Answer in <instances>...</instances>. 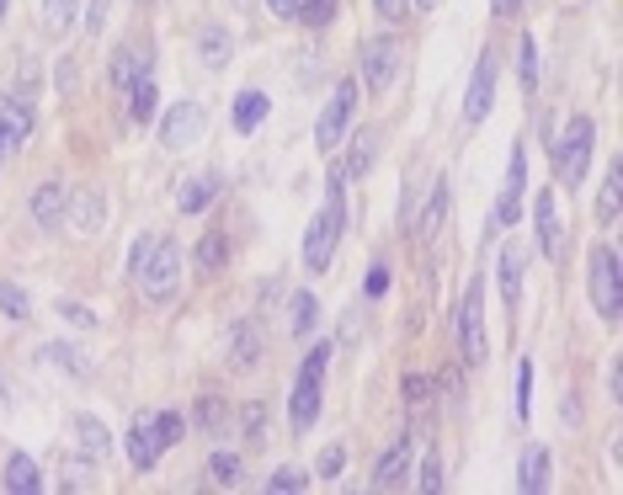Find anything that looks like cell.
I'll return each mask as SVG.
<instances>
[{
    "mask_svg": "<svg viewBox=\"0 0 623 495\" xmlns=\"http://www.w3.org/2000/svg\"><path fill=\"white\" fill-rule=\"evenodd\" d=\"M128 278L139 283L144 304H171L181 283V246L171 235H139L128 250Z\"/></svg>",
    "mask_w": 623,
    "mask_h": 495,
    "instance_id": "obj_1",
    "label": "cell"
},
{
    "mask_svg": "<svg viewBox=\"0 0 623 495\" xmlns=\"http://www.w3.org/2000/svg\"><path fill=\"white\" fill-rule=\"evenodd\" d=\"M341 229H346V203H341V170H331V181H326V208L315 213V224H309V235H304V267H309L315 278L331 272Z\"/></svg>",
    "mask_w": 623,
    "mask_h": 495,
    "instance_id": "obj_2",
    "label": "cell"
},
{
    "mask_svg": "<svg viewBox=\"0 0 623 495\" xmlns=\"http://www.w3.org/2000/svg\"><path fill=\"white\" fill-rule=\"evenodd\" d=\"M326 368H331V341H320L309 357H304V368H298V384H293V426L298 432H309L315 426V415H320V384H326Z\"/></svg>",
    "mask_w": 623,
    "mask_h": 495,
    "instance_id": "obj_3",
    "label": "cell"
},
{
    "mask_svg": "<svg viewBox=\"0 0 623 495\" xmlns=\"http://www.w3.org/2000/svg\"><path fill=\"white\" fill-rule=\"evenodd\" d=\"M586 278H591V304H597V315H602V320H619V315H623V267H619V250H613V246L591 250V261H586Z\"/></svg>",
    "mask_w": 623,
    "mask_h": 495,
    "instance_id": "obj_4",
    "label": "cell"
},
{
    "mask_svg": "<svg viewBox=\"0 0 623 495\" xmlns=\"http://www.w3.org/2000/svg\"><path fill=\"white\" fill-rule=\"evenodd\" d=\"M591 150H597V123H591V118H576V123L565 128L560 150H554V161H560V181H565V187H581L586 181Z\"/></svg>",
    "mask_w": 623,
    "mask_h": 495,
    "instance_id": "obj_5",
    "label": "cell"
},
{
    "mask_svg": "<svg viewBox=\"0 0 623 495\" xmlns=\"http://www.w3.org/2000/svg\"><path fill=\"white\" fill-rule=\"evenodd\" d=\"M400 64H405L400 38H368L363 43V59H357V81L368 85V91H389L395 75H400Z\"/></svg>",
    "mask_w": 623,
    "mask_h": 495,
    "instance_id": "obj_6",
    "label": "cell"
},
{
    "mask_svg": "<svg viewBox=\"0 0 623 495\" xmlns=\"http://www.w3.org/2000/svg\"><path fill=\"white\" fill-rule=\"evenodd\" d=\"M454 326H458L463 357H469V363H485V288H480V283L463 288V304H458Z\"/></svg>",
    "mask_w": 623,
    "mask_h": 495,
    "instance_id": "obj_7",
    "label": "cell"
},
{
    "mask_svg": "<svg viewBox=\"0 0 623 495\" xmlns=\"http://www.w3.org/2000/svg\"><path fill=\"white\" fill-rule=\"evenodd\" d=\"M352 102H357V81H336L331 85V102H326V113H320V123H315V144L331 155L336 144L346 139V123H352Z\"/></svg>",
    "mask_w": 623,
    "mask_h": 495,
    "instance_id": "obj_8",
    "label": "cell"
},
{
    "mask_svg": "<svg viewBox=\"0 0 623 495\" xmlns=\"http://www.w3.org/2000/svg\"><path fill=\"white\" fill-rule=\"evenodd\" d=\"M38 128V113H33V96L16 85V91H0V144L5 150H22Z\"/></svg>",
    "mask_w": 623,
    "mask_h": 495,
    "instance_id": "obj_9",
    "label": "cell"
},
{
    "mask_svg": "<svg viewBox=\"0 0 623 495\" xmlns=\"http://www.w3.org/2000/svg\"><path fill=\"white\" fill-rule=\"evenodd\" d=\"M203 128H208L203 102H176V107H166V118H161V144L166 150H192L203 139Z\"/></svg>",
    "mask_w": 623,
    "mask_h": 495,
    "instance_id": "obj_10",
    "label": "cell"
},
{
    "mask_svg": "<svg viewBox=\"0 0 623 495\" xmlns=\"http://www.w3.org/2000/svg\"><path fill=\"white\" fill-rule=\"evenodd\" d=\"M491 102H496V54H480L474 81H469V96H463V118H469V123H485Z\"/></svg>",
    "mask_w": 623,
    "mask_h": 495,
    "instance_id": "obj_11",
    "label": "cell"
},
{
    "mask_svg": "<svg viewBox=\"0 0 623 495\" xmlns=\"http://www.w3.org/2000/svg\"><path fill=\"white\" fill-rule=\"evenodd\" d=\"M144 75H150V43H124V48L113 54V91L128 96Z\"/></svg>",
    "mask_w": 623,
    "mask_h": 495,
    "instance_id": "obj_12",
    "label": "cell"
},
{
    "mask_svg": "<svg viewBox=\"0 0 623 495\" xmlns=\"http://www.w3.org/2000/svg\"><path fill=\"white\" fill-rule=\"evenodd\" d=\"M219 187H224V181H219L213 170H198V176H187V181H181V192H176V208H181L187 219H198V213H208V208L219 203Z\"/></svg>",
    "mask_w": 623,
    "mask_h": 495,
    "instance_id": "obj_13",
    "label": "cell"
},
{
    "mask_svg": "<svg viewBox=\"0 0 623 495\" xmlns=\"http://www.w3.org/2000/svg\"><path fill=\"white\" fill-rule=\"evenodd\" d=\"M533 229H539L543 256H549V261H560V256H565V235H560V213H554V198H549V192L533 198Z\"/></svg>",
    "mask_w": 623,
    "mask_h": 495,
    "instance_id": "obj_14",
    "label": "cell"
},
{
    "mask_svg": "<svg viewBox=\"0 0 623 495\" xmlns=\"http://www.w3.org/2000/svg\"><path fill=\"white\" fill-rule=\"evenodd\" d=\"M64 219H70L81 235H96V229H102V219H107V203H102V192H91V187L70 192V203H64Z\"/></svg>",
    "mask_w": 623,
    "mask_h": 495,
    "instance_id": "obj_15",
    "label": "cell"
},
{
    "mask_svg": "<svg viewBox=\"0 0 623 495\" xmlns=\"http://www.w3.org/2000/svg\"><path fill=\"white\" fill-rule=\"evenodd\" d=\"M64 203H70L64 181H43L38 192H33V224L38 229H59L64 224Z\"/></svg>",
    "mask_w": 623,
    "mask_h": 495,
    "instance_id": "obj_16",
    "label": "cell"
},
{
    "mask_svg": "<svg viewBox=\"0 0 623 495\" xmlns=\"http://www.w3.org/2000/svg\"><path fill=\"white\" fill-rule=\"evenodd\" d=\"M256 363H261V326L256 320L230 326V368H256Z\"/></svg>",
    "mask_w": 623,
    "mask_h": 495,
    "instance_id": "obj_17",
    "label": "cell"
},
{
    "mask_svg": "<svg viewBox=\"0 0 623 495\" xmlns=\"http://www.w3.org/2000/svg\"><path fill=\"white\" fill-rule=\"evenodd\" d=\"M549 469H554V458H549V448H528L522 453V463H517V491L522 495H539V491H549Z\"/></svg>",
    "mask_w": 623,
    "mask_h": 495,
    "instance_id": "obj_18",
    "label": "cell"
},
{
    "mask_svg": "<svg viewBox=\"0 0 623 495\" xmlns=\"http://www.w3.org/2000/svg\"><path fill=\"white\" fill-rule=\"evenodd\" d=\"M5 491L11 495H38L43 491V469L33 453H11L5 458Z\"/></svg>",
    "mask_w": 623,
    "mask_h": 495,
    "instance_id": "obj_19",
    "label": "cell"
},
{
    "mask_svg": "<svg viewBox=\"0 0 623 495\" xmlns=\"http://www.w3.org/2000/svg\"><path fill=\"white\" fill-rule=\"evenodd\" d=\"M224 261H230V235H224V229H208L203 240L192 246V272H198V278H213Z\"/></svg>",
    "mask_w": 623,
    "mask_h": 495,
    "instance_id": "obj_20",
    "label": "cell"
},
{
    "mask_svg": "<svg viewBox=\"0 0 623 495\" xmlns=\"http://www.w3.org/2000/svg\"><path fill=\"white\" fill-rule=\"evenodd\" d=\"M267 113H272L267 91H240V96H235V113H230V123H235V133H256V128L267 123Z\"/></svg>",
    "mask_w": 623,
    "mask_h": 495,
    "instance_id": "obj_21",
    "label": "cell"
},
{
    "mask_svg": "<svg viewBox=\"0 0 623 495\" xmlns=\"http://www.w3.org/2000/svg\"><path fill=\"white\" fill-rule=\"evenodd\" d=\"M405 469H411V443L400 437L389 453L378 458V469H374V485L378 491H395V485H405Z\"/></svg>",
    "mask_w": 623,
    "mask_h": 495,
    "instance_id": "obj_22",
    "label": "cell"
},
{
    "mask_svg": "<svg viewBox=\"0 0 623 495\" xmlns=\"http://www.w3.org/2000/svg\"><path fill=\"white\" fill-rule=\"evenodd\" d=\"M198 54H203L208 70H224V64L235 59V38H230V27H219V22L203 27V33H198Z\"/></svg>",
    "mask_w": 623,
    "mask_h": 495,
    "instance_id": "obj_23",
    "label": "cell"
},
{
    "mask_svg": "<svg viewBox=\"0 0 623 495\" xmlns=\"http://www.w3.org/2000/svg\"><path fill=\"white\" fill-rule=\"evenodd\" d=\"M619 219H623V170L613 165V170L602 176V198H597V224H602V229H619Z\"/></svg>",
    "mask_w": 623,
    "mask_h": 495,
    "instance_id": "obj_24",
    "label": "cell"
},
{
    "mask_svg": "<svg viewBox=\"0 0 623 495\" xmlns=\"http://www.w3.org/2000/svg\"><path fill=\"white\" fill-rule=\"evenodd\" d=\"M155 458H161V448H155V437H150V415H139L133 432H128V463H133L139 474H150Z\"/></svg>",
    "mask_w": 623,
    "mask_h": 495,
    "instance_id": "obj_25",
    "label": "cell"
},
{
    "mask_svg": "<svg viewBox=\"0 0 623 495\" xmlns=\"http://www.w3.org/2000/svg\"><path fill=\"white\" fill-rule=\"evenodd\" d=\"M378 161V128H357L352 133V155H346V170L341 176H368V165Z\"/></svg>",
    "mask_w": 623,
    "mask_h": 495,
    "instance_id": "obj_26",
    "label": "cell"
},
{
    "mask_svg": "<svg viewBox=\"0 0 623 495\" xmlns=\"http://www.w3.org/2000/svg\"><path fill=\"white\" fill-rule=\"evenodd\" d=\"M75 443H81L85 458H107V453H113V437H107V426H102L96 415H75Z\"/></svg>",
    "mask_w": 623,
    "mask_h": 495,
    "instance_id": "obj_27",
    "label": "cell"
},
{
    "mask_svg": "<svg viewBox=\"0 0 623 495\" xmlns=\"http://www.w3.org/2000/svg\"><path fill=\"white\" fill-rule=\"evenodd\" d=\"M443 219H448V181L437 176V181H432V198H426V208H421V240H437Z\"/></svg>",
    "mask_w": 623,
    "mask_h": 495,
    "instance_id": "obj_28",
    "label": "cell"
},
{
    "mask_svg": "<svg viewBox=\"0 0 623 495\" xmlns=\"http://www.w3.org/2000/svg\"><path fill=\"white\" fill-rule=\"evenodd\" d=\"M496 278H501V304H517V293H522V250H517V246L501 250Z\"/></svg>",
    "mask_w": 623,
    "mask_h": 495,
    "instance_id": "obj_29",
    "label": "cell"
},
{
    "mask_svg": "<svg viewBox=\"0 0 623 495\" xmlns=\"http://www.w3.org/2000/svg\"><path fill=\"white\" fill-rule=\"evenodd\" d=\"M150 437H155V448H161V453H171V448H176V443L187 437V421H181L176 411L150 415Z\"/></svg>",
    "mask_w": 623,
    "mask_h": 495,
    "instance_id": "obj_30",
    "label": "cell"
},
{
    "mask_svg": "<svg viewBox=\"0 0 623 495\" xmlns=\"http://www.w3.org/2000/svg\"><path fill=\"white\" fill-rule=\"evenodd\" d=\"M155 102H161V85H155V75H144V81L128 91V113H133V123H150V118H155Z\"/></svg>",
    "mask_w": 623,
    "mask_h": 495,
    "instance_id": "obj_31",
    "label": "cell"
},
{
    "mask_svg": "<svg viewBox=\"0 0 623 495\" xmlns=\"http://www.w3.org/2000/svg\"><path fill=\"white\" fill-rule=\"evenodd\" d=\"M192 421H198V432H203V437H224V400H219V394H198Z\"/></svg>",
    "mask_w": 623,
    "mask_h": 495,
    "instance_id": "obj_32",
    "label": "cell"
},
{
    "mask_svg": "<svg viewBox=\"0 0 623 495\" xmlns=\"http://www.w3.org/2000/svg\"><path fill=\"white\" fill-rule=\"evenodd\" d=\"M208 474H213V485L235 491V485L246 480V458H240V453H213V458H208Z\"/></svg>",
    "mask_w": 623,
    "mask_h": 495,
    "instance_id": "obj_33",
    "label": "cell"
},
{
    "mask_svg": "<svg viewBox=\"0 0 623 495\" xmlns=\"http://www.w3.org/2000/svg\"><path fill=\"white\" fill-rule=\"evenodd\" d=\"M70 27H75V0H43V33L64 38Z\"/></svg>",
    "mask_w": 623,
    "mask_h": 495,
    "instance_id": "obj_34",
    "label": "cell"
},
{
    "mask_svg": "<svg viewBox=\"0 0 623 495\" xmlns=\"http://www.w3.org/2000/svg\"><path fill=\"white\" fill-rule=\"evenodd\" d=\"M320 320V298L315 293H293V315H289V330L293 335H309Z\"/></svg>",
    "mask_w": 623,
    "mask_h": 495,
    "instance_id": "obj_35",
    "label": "cell"
},
{
    "mask_svg": "<svg viewBox=\"0 0 623 495\" xmlns=\"http://www.w3.org/2000/svg\"><path fill=\"white\" fill-rule=\"evenodd\" d=\"M0 315H5V320H27V315H33L22 283H0Z\"/></svg>",
    "mask_w": 623,
    "mask_h": 495,
    "instance_id": "obj_36",
    "label": "cell"
},
{
    "mask_svg": "<svg viewBox=\"0 0 623 495\" xmlns=\"http://www.w3.org/2000/svg\"><path fill=\"white\" fill-rule=\"evenodd\" d=\"M293 22H304V27H331L336 0H298V16H293Z\"/></svg>",
    "mask_w": 623,
    "mask_h": 495,
    "instance_id": "obj_37",
    "label": "cell"
},
{
    "mask_svg": "<svg viewBox=\"0 0 623 495\" xmlns=\"http://www.w3.org/2000/svg\"><path fill=\"white\" fill-rule=\"evenodd\" d=\"M240 437H246L250 448L267 437V405H261V400H250L246 411H240Z\"/></svg>",
    "mask_w": 623,
    "mask_h": 495,
    "instance_id": "obj_38",
    "label": "cell"
},
{
    "mask_svg": "<svg viewBox=\"0 0 623 495\" xmlns=\"http://www.w3.org/2000/svg\"><path fill=\"white\" fill-rule=\"evenodd\" d=\"M43 357H48V363H59V368H70V373H91V363H85L81 352H75V346H64V341H48V346H43Z\"/></svg>",
    "mask_w": 623,
    "mask_h": 495,
    "instance_id": "obj_39",
    "label": "cell"
},
{
    "mask_svg": "<svg viewBox=\"0 0 623 495\" xmlns=\"http://www.w3.org/2000/svg\"><path fill=\"white\" fill-rule=\"evenodd\" d=\"M304 485H309V474H304V469H293V463H289V469H278V474H272V480H267V491H272V495H283V491H304Z\"/></svg>",
    "mask_w": 623,
    "mask_h": 495,
    "instance_id": "obj_40",
    "label": "cell"
},
{
    "mask_svg": "<svg viewBox=\"0 0 623 495\" xmlns=\"http://www.w3.org/2000/svg\"><path fill=\"white\" fill-rule=\"evenodd\" d=\"M443 491V458H437V448L421 458V495H437Z\"/></svg>",
    "mask_w": 623,
    "mask_h": 495,
    "instance_id": "obj_41",
    "label": "cell"
},
{
    "mask_svg": "<svg viewBox=\"0 0 623 495\" xmlns=\"http://www.w3.org/2000/svg\"><path fill=\"white\" fill-rule=\"evenodd\" d=\"M522 91H539V43L522 38Z\"/></svg>",
    "mask_w": 623,
    "mask_h": 495,
    "instance_id": "obj_42",
    "label": "cell"
},
{
    "mask_svg": "<svg viewBox=\"0 0 623 495\" xmlns=\"http://www.w3.org/2000/svg\"><path fill=\"white\" fill-rule=\"evenodd\" d=\"M528 411H533V363L517 368V415L528 421Z\"/></svg>",
    "mask_w": 623,
    "mask_h": 495,
    "instance_id": "obj_43",
    "label": "cell"
},
{
    "mask_svg": "<svg viewBox=\"0 0 623 495\" xmlns=\"http://www.w3.org/2000/svg\"><path fill=\"white\" fill-rule=\"evenodd\" d=\"M384 293H389V267L374 261V267H368V278H363V298L374 304V298H384Z\"/></svg>",
    "mask_w": 623,
    "mask_h": 495,
    "instance_id": "obj_44",
    "label": "cell"
},
{
    "mask_svg": "<svg viewBox=\"0 0 623 495\" xmlns=\"http://www.w3.org/2000/svg\"><path fill=\"white\" fill-rule=\"evenodd\" d=\"M426 400H432V378L411 373V378H405V405H411V411H426Z\"/></svg>",
    "mask_w": 623,
    "mask_h": 495,
    "instance_id": "obj_45",
    "label": "cell"
},
{
    "mask_svg": "<svg viewBox=\"0 0 623 495\" xmlns=\"http://www.w3.org/2000/svg\"><path fill=\"white\" fill-rule=\"evenodd\" d=\"M341 469H346V448H326L320 463H315V474H320V480H341Z\"/></svg>",
    "mask_w": 623,
    "mask_h": 495,
    "instance_id": "obj_46",
    "label": "cell"
},
{
    "mask_svg": "<svg viewBox=\"0 0 623 495\" xmlns=\"http://www.w3.org/2000/svg\"><path fill=\"white\" fill-rule=\"evenodd\" d=\"M522 181H528V155H522V150H512V170H506V192H512V198H522Z\"/></svg>",
    "mask_w": 623,
    "mask_h": 495,
    "instance_id": "obj_47",
    "label": "cell"
},
{
    "mask_svg": "<svg viewBox=\"0 0 623 495\" xmlns=\"http://www.w3.org/2000/svg\"><path fill=\"white\" fill-rule=\"evenodd\" d=\"M59 315H64L70 326H81V330H91V326H96V315H91V309H81L75 298H59Z\"/></svg>",
    "mask_w": 623,
    "mask_h": 495,
    "instance_id": "obj_48",
    "label": "cell"
},
{
    "mask_svg": "<svg viewBox=\"0 0 623 495\" xmlns=\"http://www.w3.org/2000/svg\"><path fill=\"white\" fill-rule=\"evenodd\" d=\"M374 11L384 22H405V11H411V0H374Z\"/></svg>",
    "mask_w": 623,
    "mask_h": 495,
    "instance_id": "obj_49",
    "label": "cell"
},
{
    "mask_svg": "<svg viewBox=\"0 0 623 495\" xmlns=\"http://www.w3.org/2000/svg\"><path fill=\"white\" fill-rule=\"evenodd\" d=\"M107 5H113V0H91V5H85V33H102V22H107Z\"/></svg>",
    "mask_w": 623,
    "mask_h": 495,
    "instance_id": "obj_50",
    "label": "cell"
},
{
    "mask_svg": "<svg viewBox=\"0 0 623 495\" xmlns=\"http://www.w3.org/2000/svg\"><path fill=\"white\" fill-rule=\"evenodd\" d=\"M75 85H81V70H75V59H64V64H59V91L75 96Z\"/></svg>",
    "mask_w": 623,
    "mask_h": 495,
    "instance_id": "obj_51",
    "label": "cell"
},
{
    "mask_svg": "<svg viewBox=\"0 0 623 495\" xmlns=\"http://www.w3.org/2000/svg\"><path fill=\"white\" fill-rule=\"evenodd\" d=\"M267 11H272L278 22H293V16H298V0H267Z\"/></svg>",
    "mask_w": 623,
    "mask_h": 495,
    "instance_id": "obj_52",
    "label": "cell"
},
{
    "mask_svg": "<svg viewBox=\"0 0 623 495\" xmlns=\"http://www.w3.org/2000/svg\"><path fill=\"white\" fill-rule=\"evenodd\" d=\"M491 5H496V16H517L522 11V0H491Z\"/></svg>",
    "mask_w": 623,
    "mask_h": 495,
    "instance_id": "obj_53",
    "label": "cell"
},
{
    "mask_svg": "<svg viewBox=\"0 0 623 495\" xmlns=\"http://www.w3.org/2000/svg\"><path fill=\"white\" fill-rule=\"evenodd\" d=\"M432 5H437V0H415V11H432Z\"/></svg>",
    "mask_w": 623,
    "mask_h": 495,
    "instance_id": "obj_54",
    "label": "cell"
},
{
    "mask_svg": "<svg viewBox=\"0 0 623 495\" xmlns=\"http://www.w3.org/2000/svg\"><path fill=\"white\" fill-rule=\"evenodd\" d=\"M5 5H11V0H0V22H5Z\"/></svg>",
    "mask_w": 623,
    "mask_h": 495,
    "instance_id": "obj_55",
    "label": "cell"
},
{
    "mask_svg": "<svg viewBox=\"0 0 623 495\" xmlns=\"http://www.w3.org/2000/svg\"><path fill=\"white\" fill-rule=\"evenodd\" d=\"M144 5H150V0H144Z\"/></svg>",
    "mask_w": 623,
    "mask_h": 495,
    "instance_id": "obj_56",
    "label": "cell"
},
{
    "mask_svg": "<svg viewBox=\"0 0 623 495\" xmlns=\"http://www.w3.org/2000/svg\"><path fill=\"white\" fill-rule=\"evenodd\" d=\"M0 150H5V144H0Z\"/></svg>",
    "mask_w": 623,
    "mask_h": 495,
    "instance_id": "obj_57",
    "label": "cell"
}]
</instances>
